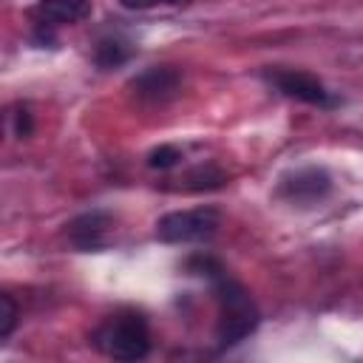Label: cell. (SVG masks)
<instances>
[{
    "label": "cell",
    "instance_id": "3",
    "mask_svg": "<svg viewBox=\"0 0 363 363\" xmlns=\"http://www.w3.org/2000/svg\"><path fill=\"white\" fill-rule=\"evenodd\" d=\"M221 227V213L216 207H196V210H176L156 221V235L164 244H193L207 241Z\"/></svg>",
    "mask_w": 363,
    "mask_h": 363
},
{
    "label": "cell",
    "instance_id": "14",
    "mask_svg": "<svg viewBox=\"0 0 363 363\" xmlns=\"http://www.w3.org/2000/svg\"><path fill=\"white\" fill-rule=\"evenodd\" d=\"M125 9H133V11H145V9H153V6H159L162 0H119Z\"/></svg>",
    "mask_w": 363,
    "mask_h": 363
},
{
    "label": "cell",
    "instance_id": "11",
    "mask_svg": "<svg viewBox=\"0 0 363 363\" xmlns=\"http://www.w3.org/2000/svg\"><path fill=\"white\" fill-rule=\"evenodd\" d=\"M179 159H182V153L173 145H159V147H153L147 153V164L156 167V170H170V167L179 164Z\"/></svg>",
    "mask_w": 363,
    "mask_h": 363
},
{
    "label": "cell",
    "instance_id": "2",
    "mask_svg": "<svg viewBox=\"0 0 363 363\" xmlns=\"http://www.w3.org/2000/svg\"><path fill=\"white\" fill-rule=\"evenodd\" d=\"M96 346L113 360H142L150 352V332L142 315H116L96 332Z\"/></svg>",
    "mask_w": 363,
    "mask_h": 363
},
{
    "label": "cell",
    "instance_id": "9",
    "mask_svg": "<svg viewBox=\"0 0 363 363\" xmlns=\"http://www.w3.org/2000/svg\"><path fill=\"white\" fill-rule=\"evenodd\" d=\"M224 182H227V173L218 170L216 164H199L184 176L187 190H216V187H224Z\"/></svg>",
    "mask_w": 363,
    "mask_h": 363
},
{
    "label": "cell",
    "instance_id": "10",
    "mask_svg": "<svg viewBox=\"0 0 363 363\" xmlns=\"http://www.w3.org/2000/svg\"><path fill=\"white\" fill-rule=\"evenodd\" d=\"M128 57H130V45L122 43V40H105V43L96 45V54H94V60H96L99 68H116Z\"/></svg>",
    "mask_w": 363,
    "mask_h": 363
},
{
    "label": "cell",
    "instance_id": "6",
    "mask_svg": "<svg viewBox=\"0 0 363 363\" xmlns=\"http://www.w3.org/2000/svg\"><path fill=\"white\" fill-rule=\"evenodd\" d=\"M269 82L292 96V99H301V102H309V105H329V91L323 88V82L306 71H272L269 74Z\"/></svg>",
    "mask_w": 363,
    "mask_h": 363
},
{
    "label": "cell",
    "instance_id": "4",
    "mask_svg": "<svg viewBox=\"0 0 363 363\" xmlns=\"http://www.w3.org/2000/svg\"><path fill=\"white\" fill-rule=\"evenodd\" d=\"M332 190V179L323 167H301L289 176L281 179L278 184V196L286 199L289 204H318L320 199H326Z\"/></svg>",
    "mask_w": 363,
    "mask_h": 363
},
{
    "label": "cell",
    "instance_id": "5",
    "mask_svg": "<svg viewBox=\"0 0 363 363\" xmlns=\"http://www.w3.org/2000/svg\"><path fill=\"white\" fill-rule=\"evenodd\" d=\"M179 85H182V77L170 65H153L130 79V91L142 102H167L179 94Z\"/></svg>",
    "mask_w": 363,
    "mask_h": 363
},
{
    "label": "cell",
    "instance_id": "12",
    "mask_svg": "<svg viewBox=\"0 0 363 363\" xmlns=\"http://www.w3.org/2000/svg\"><path fill=\"white\" fill-rule=\"evenodd\" d=\"M17 326V303L11 295H0V340H6Z\"/></svg>",
    "mask_w": 363,
    "mask_h": 363
},
{
    "label": "cell",
    "instance_id": "1",
    "mask_svg": "<svg viewBox=\"0 0 363 363\" xmlns=\"http://www.w3.org/2000/svg\"><path fill=\"white\" fill-rule=\"evenodd\" d=\"M216 298H218V306H221L218 326H216V340H218L221 349H227V346H235L247 335L255 332L258 309H255L250 292L238 281L227 278L224 272L216 278Z\"/></svg>",
    "mask_w": 363,
    "mask_h": 363
},
{
    "label": "cell",
    "instance_id": "8",
    "mask_svg": "<svg viewBox=\"0 0 363 363\" xmlns=\"http://www.w3.org/2000/svg\"><path fill=\"white\" fill-rule=\"evenodd\" d=\"M91 11H94L91 0H37L31 17L40 26H65L91 17Z\"/></svg>",
    "mask_w": 363,
    "mask_h": 363
},
{
    "label": "cell",
    "instance_id": "7",
    "mask_svg": "<svg viewBox=\"0 0 363 363\" xmlns=\"http://www.w3.org/2000/svg\"><path fill=\"white\" fill-rule=\"evenodd\" d=\"M108 230H111V218L99 210L94 213H82L68 224V241L77 250H99L108 241Z\"/></svg>",
    "mask_w": 363,
    "mask_h": 363
},
{
    "label": "cell",
    "instance_id": "15",
    "mask_svg": "<svg viewBox=\"0 0 363 363\" xmlns=\"http://www.w3.org/2000/svg\"><path fill=\"white\" fill-rule=\"evenodd\" d=\"M162 3H164V6H187L190 0H162Z\"/></svg>",
    "mask_w": 363,
    "mask_h": 363
},
{
    "label": "cell",
    "instance_id": "13",
    "mask_svg": "<svg viewBox=\"0 0 363 363\" xmlns=\"http://www.w3.org/2000/svg\"><path fill=\"white\" fill-rule=\"evenodd\" d=\"M11 119H14V133L23 139V136H31V130H34V119H31V113H28V108L23 105V108H17L14 113H11Z\"/></svg>",
    "mask_w": 363,
    "mask_h": 363
}]
</instances>
